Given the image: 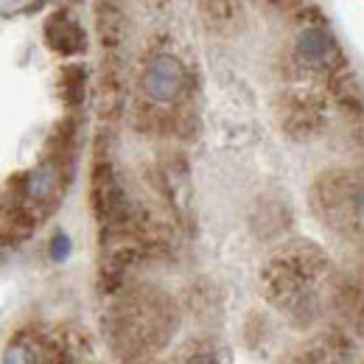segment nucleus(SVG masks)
Returning a JSON list of instances; mask_svg holds the SVG:
<instances>
[{"label":"nucleus","mask_w":364,"mask_h":364,"mask_svg":"<svg viewBox=\"0 0 364 364\" xmlns=\"http://www.w3.org/2000/svg\"><path fill=\"white\" fill-rule=\"evenodd\" d=\"M297 56L319 70H333L339 65H345L342 59V50L336 46V40L331 37V31L317 28V26H306L300 34H297V43H294Z\"/></svg>","instance_id":"5"},{"label":"nucleus","mask_w":364,"mask_h":364,"mask_svg":"<svg viewBox=\"0 0 364 364\" xmlns=\"http://www.w3.org/2000/svg\"><path fill=\"white\" fill-rule=\"evenodd\" d=\"M188 87V70L177 56L160 53L143 70V92L154 104H174Z\"/></svg>","instance_id":"3"},{"label":"nucleus","mask_w":364,"mask_h":364,"mask_svg":"<svg viewBox=\"0 0 364 364\" xmlns=\"http://www.w3.org/2000/svg\"><path fill=\"white\" fill-rule=\"evenodd\" d=\"M62 166L65 163L50 157L43 166H37L34 171L23 174L20 177V199H23V205H31V208L50 205L56 199V193L62 191V171H65Z\"/></svg>","instance_id":"4"},{"label":"nucleus","mask_w":364,"mask_h":364,"mask_svg":"<svg viewBox=\"0 0 364 364\" xmlns=\"http://www.w3.org/2000/svg\"><path fill=\"white\" fill-rule=\"evenodd\" d=\"M43 0H0V14L3 17H11V14H26V11H34L40 9Z\"/></svg>","instance_id":"10"},{"label":"nucleus","mask_w":364,"mask_h":364,"mask_svg":"<svg viewBox=\"0 0 364 364\" xmlns=\"http://www.w3.org/2000/svg\"><path fill=\"white\" fill-rule=\"evenodd\" d=\"M317 208L333 228L339 222L350 225V219L359 225V213H362L359 182H350L342 174H331V177L325 174L317 185Z\"/></svg>","instance_id":"2"},{"label":"nucleus","mask_w":364,"mask_h":364,"mask_svg":"<svg viewBox=\"0 0 364 364\" xmlns=\"http://www.w3.org/2000/svg\"><path fill=\"white\" fill-rule=\"evenodd\" d=\"M283 121L291 135H314L322 124V107L311 95H289L283 101Z\"/></svg>","instance_id":"7"},{"label":"nucleus","mask_w":364,"mask_h":364,"mask_svg":"<svg viewBox=\"0 0 364 364\" xmlns=\"http://www.w3.org/2000/svg\"><path fill=\"white\" fill-rule=\"evenodd\" d=\"M188 364H219L216 362V356H210V353H202V356H193Z\"/></svg>","instance_id":"12"},{"label":"nucleus","mask_w":364,"mask_h":364,"mask_svg":"<svg viewBox=\"0 0 364 364\" xmlns=\"http://www.w3.org/2000/svg\"><path fill=\"white\" fill-rule=\"evenodd\" d=\"M68 255H70V238L65 232L53 235V241H50V258L53 261H68Z\"/></svg>","instance_id":"11"},{"label":"nucleus","mask_w":364,"mask_h":364,"mask_svg":"<svg viewBox=\"0 0 364 364\" xmlns=\"http://www.w3.org/2000/svg\"><path fill=\"white\" fill-rule=\"evenodd\" d=\"M92 208L109 228H124L132 219V199L115 177L109 163H95L92 171Z\"/></svg>","instance_id":"1"},{"label":"nucleus","mask_w":364,"mask_h":364,"mask_svg":"<svg viewBox=\"0 0 364 364\" xmlns=\"http://www.w3.org/2000/svg\"><path fill=\"white\" fill-rule=\"evenodd\" d=\"M43 34H46L48 48L53 53H62V56H76L87 46L85 28L68 11H53L46 20V26H43Z\"/></svg>","instance_id":"6"},{"label":"nucleus","mask_w":364,"mask_h":364,"mask_svg":"<svg viewBox=\"0 0 364 364\" xmlns=\"http://www.w3.org/2000/svg\"><path fill=\"white\" fill-rule=\"evenodd\" d=\"M87 90V70L82 65H65L59 73V95L68 107H79Z\"/></svg>","instance_id":"8"},{"label":"nucleus","mask_w":364,"mask_h":364,"mask_svg":"<svg viewBox=\"0 0 364 364\" xmlns=\"http://www.w3.org/2000/svg\"><path fill=\"white\" fill-rule=\"evenodd\" d=\"M43 356H40V345L31 342V339H17L6 348V356H3V364H40Z\"/></svg>","instance_id":"9"}]
</instances>
